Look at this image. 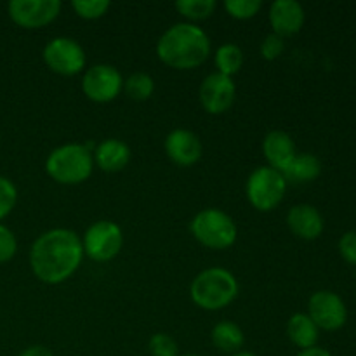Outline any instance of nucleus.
<instances>
[{
  "label": "nucleus",
  "mask_w": 356,
  "mask_h": 356,
  "mask_svg": "<svg viewBox=\"0 0 356 356\" xmlns=\"http://www.w3.org/2000/svg\"><path fill=\"white\" fill-rule=\"evenodd\" d=\"M83 259L82 240L75 232L54 228L42 233L30 250V266L35 277L47 285L68 280Z\"/></svg>",
  "instance_id": "obj_1"
},
{
  "label": "nucleus",
  "mask_w": 356,
  "mask_h": 356,
  "mask_svg": "<svg viewBox=\"0 0 356 356\" xmlns=\"http://www.w3.org/2000/svg\"><path fill=\"white\" fill-rule=\"evenodd\" d=\"M211 54V38L193 23H177L163 31L156 44V56L176 70H193Z\"/></svg>",
  "instance_id": "obj_2"
},
{
  "label": "nucleus",
  "mask_w": 356,
  "mask_h": 356,
  "mask_svg": "<svg viewBox=\"0 0 356 356\" xmlns=\"http://www.w3.org/2000/svg\"><path fill=\"white\" fill-rule=\"evenodd\" d=\"M190 296L198 308L218 312L235 301L238 296V282L225 268H207L193 278Z\"/></svg>",
  "instance_id": "obj_3"
},
{
  "label": "nucleus",
  "mask_w": 356,
  "mask_h": 356,
  "mask_svg": "<svg viewBox=\"0 0 356 356\" xmlns=\"http://www.w3.org/2000/svg\"><path fill=\"white\" fill-rule=\"evenodd\" d=\"M94 156L86 145H63L45 160V172L59 184H80L92 174Z\"/></svg>",
  "instance_id": "obj_4"
},
{
  "label": "nucleus",
  "mask_w": 356,
  "mask_h": 356,
  "mask_svg": "<svg viewBox=\"0 0 356 356\" xmlns=\"http://www.w3.org/2000/svg\"><path fill=\"white\" fill-rule=\"evenodd\" d=\"M190 232L204 247L228 249L235 243L238 229L235 221L219 209H204L190 222Z\"/></svg>",
  "instance_id": "obj_5"
},
{
  "label": "nucleus",
  "mask_w": 356,
  "mask_h": 356,
  "mask_svg": "<svg viewBox=\"0 0 356 356\" xmlns=\"http://www.w3.org/2000/svg\"><path fill=\"white\" fill-rule=\"evenodd\" d=\"M287 181L284 174L270 165L257 167L250 172L245 184V193L250 205L261 212H270L284 200Z\"/></svg>",
  "instance_id": "obj_6"
},
{
  "label": "nucleus",
  "mask_w": 356,
  "mask_h": 356,
  "mask_svg": "<svg viewBox=\"0 0 356 356\" xmlns=\"http://www.w3.org/2000/svg\"><path fill=\"white\" fill-rule=\"evenodd\" d=\"M124 245L122 228L113 221H97L89 226L82 238L83 254L97 263L111 261Z\"/></svg>",
  "instance_id": "obj_7"
},
{
  "label": "nucleus",
  "mask_w": 356,
  "mask_h": 356,
  "mask_svg": "<svg viewBox=\"0 0 356 356\" xmlns=\"http://www.w3.org/2000/svg\"><path fill=\"white\" fill-rule=\"evenodd\" d=\"M42 56L49 70L63 76L79 75L86 66V51L70 37H56L49 40Z\"/></svg>",
  "instance_id": "obj_8"
},
{
  "label": "nucleus",
  "mask_w": 356,
  "mask_h": 356,
  "mask_svg": "<svg viewBox=\"0 0 356 356\" xmlns=\"http://www.w3.org/2000/svg\"><path fill=\"white\" fill-rule=\"evenodd\" d=\"M7 13L13 23L24 30L47 26L61 13L59 0H10Z\"/></svg>",
  "instance_id": "obj_9"
},
{
  "label": "nucleus",
  "mask_w": 356,
  "mask_h": 356,
  "mask_svg": "<svg viewBox=\"0 0 356 356\" xmlns=\"http://www.w3.org/2000/svg\"><path fill=\"white\" fill-rule=\"evenodd\" d=\"M124 89L120 72L111 65H94L83 73L82 90L94 103H110Z\"/></svg>",
  "instance_id": "obj_10"
},
{
  "label": "nucleus",
  "mask_w": 356,
  "mask_h": 356,
  "mask_svg": "<svg viewBox=\"0 0 356 356\" xmlns=\"http://www.w3.org/2000/svg\"><path fill=\"white\" fill-rule=\"evenodd\" d=\"M308 316L318 329L339 330L346 323L348 309L343 299L330 291H318L309 298Z\"/></svg>",
  "instance_id": "obj_11"
},
{
  "label": "nucleus",
  "mask_w": 356,
  "mask_h": 356,
  "mask_svg": "<svg viewBox=\"0 0 356 356\" xmlns=\"http://www.w3.org/2000/svg\"><path fill=\"white\" fill-rule=\"evenodd\" d=\"M200 104L211 115H221L228 111L235 103L236 87L229 76L214 72L202 80Z\"/></svg>",
  "instance_id": "obj_12"
},
{
  "label": "nucleus",
  "mask_w": 356,
  "mask_h": 356,
  "mask_svg": "<svg viewBox=\"0 0 356 356\" xmlns=\"http://www.w3.org/2000/svg\"><path fill=\"white\" fill-rule=\"evenodd\" d=\"M165 152L174 163L190 167L200 160L204 146L200 138L188 129H176L165 139Z\"/></svg>",
  "instance_id": "obj_13"
},
{
  "label": "nucleus",
  "mask_w": 356,
  "mask_h": 356,
  "mask_svg": "<svg viewBox=\"0 0 356 356\" xmlns=\"http://www.w3.org/2000/svg\"><path fill=\"white\" fill-rule=\"evenodd\" d=\"M305 9L296 0H277L271 3L268 14L273 33L280 35L282 38L299 33L305 24Z\"/></svg>",
  "instance_id": "obj_14"
},
{
  "label": "nucleus",
  "mask_w": 356,
  "mask_h": 356,
  "mask_svg": "<svg viewBox=\"0 0 356 356\" xmlns=\"http://www.w3.org/2000/svg\"><path fill=\"white\" fill-rule=\"evenodd\" d=\"M287 226L299 238L316 240L323 233V218L313 205L298 204L289 211Z\"/></svg>",
  "instance_id": "obj_15"
},
{
  "label": "nucleus",
  "mask_w": 356,
  "mask_h": 356,
  "mask_svg": "<svg viewBox=\"0 0 356 356\" xmlns=\"http://www.w3.org/2000/svg\"><path fill=\"white\" fill-rule=\"evenodd\" d=\"M263 153L271 169L278 170V172H284L289 167V163L298 155L294 141L284 131L268 132L266 138L263 139Z\"/></svg>",
  "instance_id": "obj_16"
},
{
  "label": "nucleus",
  "mask_w": 356,
  "mask_h": 356,
  "mask_svg": "<svg viewBox=\"0 0 356 356\" xmlns=\"http://www.w3.org/2000/svg\"><path fill=\"white\" fill-rule=\"evenodd\" d=\"M94 162L104 172H120L131 160V149L120 139H104L94 149Z\"/></svg>",
  "instance_id": "obj_17"
},
{
  "label": "nucleus",
  "mask_w": 356,
  "mask_h": 356,
  "mask_svg": "<svg viewBox=\"0 0 356 356\" xmlns=\"http://www.w3.org/2000/svg\"><path fill=\"white\" fill-rule=\"evenodd\" d=\"M318 327L306 313H296L287 323V336L299 350H308L318 343Z\"/></svg>",
  "instance_id": "obj_18"
},
{
  "label": "nucleus",
  "mask_w": 356,
  "mask_h": 356,
  "mask_svg": "<svg viewBox=\"0 0 356 356\" xmlns=\"http://www.w3.org/2000/svg\"><path fill=\"white\" fill-rule=\"evenodd\" d=\"M282 174H284L285 181L312 183L322 174V162L312 153H302V155H296L294 160L289 163V167Z\"/></svg>",
  "instance_id": "obj_19"
},
{
  "label": "nucleus",
  "mask_w": 356,
  "mask_h": 356,
  "mask_svg": "<svg viewBox=\"0 0 356 356\" xmlns=\"http://www.w3.org/2000/svg\"><path fill=\"white\" fill-rule=\"evenodd\" d=\"M211 337L216 350L228 355H235L238 353V351H242L243 343H245L243 330L233 322H219L218 325L212 329Z\"/></svg>",
  "instance_id": "obj_20"
},
{
  "label": "nucleus",
  "mask_w": 356,
  "mask_h": 356,
  "mask_svg": "<svg viewBox=\"0 0 356 356\" xmlns=\"http://www.w3.org/2000/svg\"><path fill=\"white\" fill-rule=\"evenodd\" d=\"M218 73L232 79L243 66V52L236 44H222L214 56Z\"/></svg>",
  "instance_id": "obj_21"
},
{
  "label": "nucleus",
  "mask_w": 356,
  "mask_h": 356,
  "mask_svg": "<svg viewBox=\"0 0 356 356\" xmlns=\"http://www.w3.org/2000/svg\"><path fill=\"white\" fill-rule=\"evenodd\" d=\"M124 90L132 101H146L155 90V82L148 73H132L127 80H124Z\"/></svg>",
  "instance_id": "obj_22"
},
{
  "label": "nucleus",
  "mask_w": 356,
  "mask_h": 356,
  "mask_svg": "<svg viewBox=\"0 0 356 356\" xmlns=\"http://www.w3.org/2000/svg\"><path fill=\"white\" fill-rule=\"evenodd\" d=\"M176 9L181 16L190 21H202L212 16L218 3L216 0H177Z\"/></svg>",
  "instance_id": "obj_23"
},
{
  "label": "nucleus",
  "mask_w": 356,
  "mask_h": 356,
  "mask_svg": "<svg viewBox=\"0 0 356 356\" xmlns=\"http://www.w3.org/2000/svg\"><path fill=\"white\" fill-rule=\"evenodd\" d=\"M72 7L76 16L90 21L103 17L111 7V3L108 0H73Z\"/></svg>",
  "instance_id": "obj_24"
},
{
  "label": "nucleus",
  "mask_w": 356,
  "mask_h": 356,
  "mask_svg": "<svg viewBox=\"0 0 356 356\" xmlns=\"http://www.w3.org/2000/svg\"><path fill=\"white\" fill-rule=\"evenodd\" d=\"M263 7L261 0H226L225 9L232 17L240 21L252 19Z\"/></svg>",
  "instance_id": "obj_25"
},
{
  "label": "nucleus",
  "mask_w": 356,
  "mask_h": 356,
  "mask_svg": "<svg viewBox=\"0 0 356 356\" xmlns=\"http://www.w3.org/2000/svg\"><path fill=\"white\" fill-rule=\"evenodd\" d=\"M148 351L152 356H179L176 339L163 332H156L149 337Z\"/></svg>",
  "instance_id": "obj_26"
},
{
  "label": "nucleus",
  "mask_w": 356,
  "mask_h": 356,
  "mask_svg": "<svg viewBox=\"0 0 356 356\" xmlns=\"http://www.w3.org/2000/svg\"><path fill=\"white\" fill-rule=\"evenodd\" d=\"M17 202V190L13 181L6 176H0V221L13 212Z\"/></svg>",
  "instance_id": "obj_27"
},
{
  "label": "nucleus",
  "mask_w": 356,
  "mask_h": 356,
  "mask_svg": "<svg viewBox=\"0 0 356 356\" xmlns=\"http://www.w3.org/2000/svg\"><path fill=\"white\" fill-rule=\"evenodd\" d=\"M17 252V240L13 229L6 225H0V264L9 263Z\"/></svg>",
  "instance_id": "obj_28"
},
{
  "label": "nucleus",
  "mask_w": 356,
  "mask_h": 356,
  "mask_svg": "<svg viewBox=\"0 0 356 356\" xmlns=\"http://www.w3.org/2000/svg\"><path fill=\"white\" fill-rule=\"evenodd\" d=\"M285 49V42L280 35L270 33L261 44V56H263L266 61H275L277 58H280L282 52Z\"/></svg>",
  "instance_id": "obj_29"
},
{
  "label": "nucleus",
  "mask_w": 356,
  "mask_h": 356,
  "mask_svg": "<svg viewBox=\"0 0 356 356\" xmlns=\"http://www.w3.org/2000/svg\"><path fill=\"white\" fill-rule=\"evenodd\" d=\"M339 254L346 263L356 266V232H348L341 236Z\"/></svg>",
  "instance_id": "obj_30"
},
{
  "label": "nucleus",
  "mask_w": 356,
  "mask_h": 356,
  "mask_svg": "<svg viewBox=\"0 0 356 356\" xmlns=\"http://www.w3.org/2000/svg\"><path fill=\"white\" fill-rule=\"evenodd\" d=\"M19 356H54L49 348L40 346V344H35V346H28L21 351Z\"/></svg>",
  "instance_id": "obj_31"
},
{
  "label": "nucleus",
  "mask_w": 356,
  "mask_h": 356,
  "mask_svg": "<svg viewBox=\"0 0 356 356\" xmlns=\"http://www.w3.org/2000/svg\"><path fill=\"white\" fill-rule=\"evenodd\" d=\"M296 356H332V355H330L327 350H323V348L313 346V348H308V350H301Z\"/></svg>",
  "instance_id": "obj_32"
},
{
  "label": "nucleus",
  "mask_w": 356,
  "mask_h": 356,
  "mask_svg": "<svg viewBox=\"0 0 356 356\" xmlns=\"http://www.w3.org/2000/svg\"><path fill=\"white\" fill-rule=\"evenodd\" d=\"M229 356H257V355L250 353V351H238V353H235V355H229Z\"/></svg>",
  "instance_id": "obj_33"
},
{
  "label": "nucleus",
  "mask_w": 356,
  "mask_h": 356,
  "mask_svg": "<svg viewBox=\"0 0 356 356\" xmlns=\"http://www.w3.org/2000/svg\"><path fill=\"white\" fill-rule=\"evenodd\" d=\"M181 356H198V355H181Z\"/></svg>",
  "instance_id": "obj_34"
}]
</instances>
